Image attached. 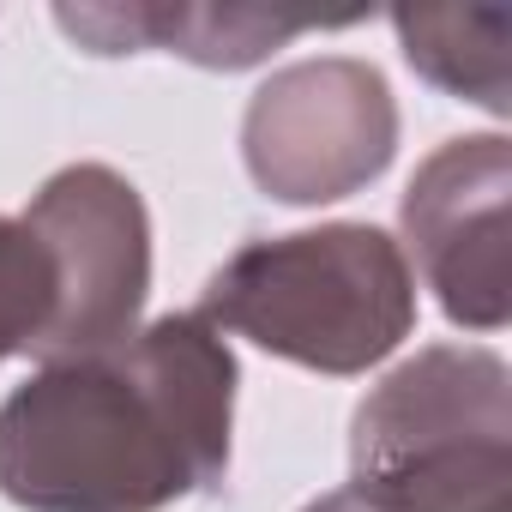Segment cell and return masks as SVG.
I'll return each mask as SVG.
<instances>
[{
	"instance_id": "cell-2",
	"label": "cell",
	"mask_w": 512,
	"mask_h": 512,
	"mask_svg": "<svg viewBox=\"0 0 512 512\" xmlns=\"http://www.w3.org/2000/svg\"><path fill=\"white\" fill-rule=\"evenodd\" d=\"M199 320L314 374H368L416 326L404 241L374 223H320L247 241L211 272Z\"/></svg>"
},
{
	"instance_id": "cell-10",
	"label": "cell",
	"mask_w": 512,
	"mask_h": 512,
	"mask_svg": "<svg viewBox=\"0 0 512 512\" xmlns=\"http://www.w3.org/2000/svg\"><path fill=\"white\" fill-rule=\"evenodd\" d=\"M49 260L25 217H0V362L31 356L49 326Z\"/></svg>"
},
{
	"instance_id": "cell-11",
	"label": "cell",
	"mask_w": 512,
	"mask_h": 512,
	"mask_svg": "<svg viewBox=\"0 0 512 512\" xmlns=\"http://www.w3.org/2000/svg\"><path fill=\"white\" fill-rule=\"evenodd\" d=\"M302 512H320V506H302Z\"/></svg>"
},
{
	"instance_id": "cell-3",
	"label": "cell",
	"mask_w": 512,
	"mask_h": 512,
	"mask_svg": "<svg viewBox=\"0 0 512 512\" xmlns=\"http://www.w3.org/2000/svg\"><path fill=\"white\" fill-rule=\"evenodd\" d=\"M398 157V97L374 61L314 55L247 97L241 163L278 205H332L362 193Z\"/></svg>"
},
{
	"instance_id": "cell-8",
	"label": "cell",
	"mask_w": 512,
	"mask_h": 512,
	"mask_svg": "<svg viewBox=\"0 0 512 512\" xmlns=\"http://www.w3.org/2000/svg\"><path fill=\"white\" fill-rule=\"evenodd\" d=\"M512 494V440L440 446L350 470L344 488L320 494V512H506Z\"/></svg>"
},
{
	"instance_id": "cell-7",
	"label": "cell",
	"mask_w": 512,
	"mask_h": 512,
	"mask_svg": "<svg viewBox=\"0 0 512 512\" xmlns=\"http://www.w3.org/2000/svg\"><path fill=\"white\" fill-rule=\"evenodd\" d=\"M55 25L91 55H181L211 73H241L284 43L350 19H278L253 7H55Z\"/></svg>"
},
{
	"instance_id": "cell-5",
	"label": "cell",
	"mask_w": 512,
	"mask_h": 512,
	"mask_svg": "<svg viewBox=\"0 0 512 512\" xmlns=\"http://www.w3.org/2000/svg\"><path fill=\"white\" fill-rule=\"evenodd\" d=\"M506 193L512 145L500 133L446 139L404 187V241L446 320L464 332H500L512 314L506 290Z\"/></svg>"
},
{
	"instance_id": "cell-1",
	"label": "cell",
	"mask_w": 512,
	"mask_h": 512,
	"mask_svg": "<svg viewBox=\"0 0 512 512\" xmlns=\"http://www.w3.org/2000/svg\"><path fill=\"white\" fill-rule=\"evenodd\" d=\"M235 356L199 314H163L97 356L43 362L0 404V494L25 512H163L217 494Z\"/></svg>"
},
{
	"instance_id": "cell-6",
	"label": "cell",
	"mask_w": 512,
	"mask_h": 512,
	"mask_svg": "<svg viewBox=\"0 0 512 512\" xmlns=\"http://www.w3.org/2000/svg\"><path fill=\"white\" fill-rule=\"evenodd\" d=\"M476 440H512V374L482 344H434L356 404L350 470Z\"/></svg>"
},
{
	"instance_id": "cell-4",
	"label": "cell",
	"mask_w": 512,
	"mask_h": 512,
	"mask_svg": "<svg viewBox=\"0 0 512 512\" xmlns=\"http://www.w3.org/2000/svg\"><path fill=\"white\" fill-rule=\"evenodd\" d=\"M25 229L43 247L55 290L31 356H97L139 332L151 296V211L121 169L67 163L25 205Z\"/></svg>"
},
{
	"instance_id": "cell-9",
	"label": "cell",
	"mask_w": 512,
	"mask_h": 512,
	"mask_svg": "<svg viewBox=\"0 0 512 512\" xmlns=\"http://www.w3.org/2000/svg\"><path fill=\"white\" fill-rule=\"evenodd\" d=\"M392 31L410 73H422L434 91L476 103L488 115L512 109V85H506L512 13L506 7H398Z\"/></svg>"
}]
</instances>
